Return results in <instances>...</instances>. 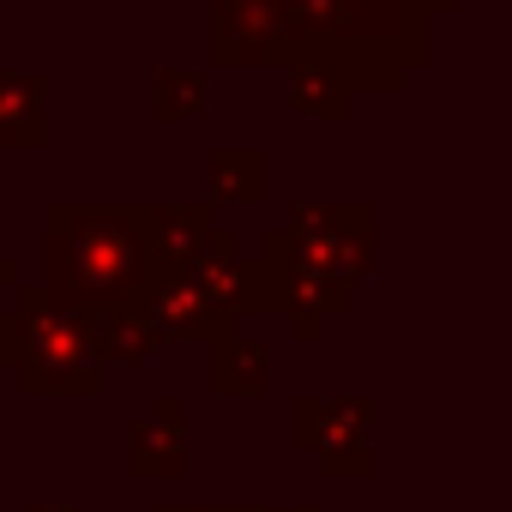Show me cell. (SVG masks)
Returning <instances> with one entry per match:
<instances>
[{"label": "cell", "mask_w": 512, "mask_h": 512, "mask_svg": "<svg viewBox=\"0 0 512 512\" xmlns=\"http://www.w3.org/2000/svg\"><path fill=\"white\" fill-rule=\"evenodd\" d=\"M25 278H19V260H13V253H0V296H13Z\"/></svg>", "instance_id": "obj_15"}, {"label": "cell", "mask_w": 512, "mask_h": 512, "mask_svg": "<svg viewBox=\"0 0 512 512\" xmlns=\"http://www.w3.org/2000/svg\"><path fill=\"white\" fill-rule=\"evenodd\" d=\"M452 0H205L211 67H326L350 97H392L428 67Z\"/></svg>", "instance_id": "obj_1"}, {"label": "cell", "mask_w": 512, "mask_h": 512, "mask_svg": "<svg viewBox=\"0 0 512 512\" xmlns=\"http://www.w3.org/2000/svg\"><path fill=\"white\" fill-rule=\"evenodd\" d=\"M43 145H49L43 73L0 67V151H43Z\"/></svg>", "instance_id": "obj_9"}, {"label": "cell", "mask_w": 512, "mask_h": 512, "mask_svg": "<svg viewBox=\"0 0 512 512\" xmlns=\"http://www.w3.org/2000/svg\"><path fill=\"white\" fill-rule=\"evenodd\" d=\"M0 374H13L25 398H97L103 392L85 314L55 302L43 284H19L0 302Z\"/></svg>", "instance_id": "obj_4"}, {"label": "cell", "mask_w": 512, "mask_h": 512, "mask_svg": "<svg viewBox=\"0 0 512 512\" xmlns=\"http://www.w3.org/2000/svg\"><path fill=\"white\" fill-rule=\"evenodd\" d=\"M211 362H205V386L217 398H260L266 380H272V356L260 338H247V332H229V338H211L205 344Z\"/></svg>", "instance_id": "obj_10"}, {"label": "cell", "mask_w": 512, "mask_h": 512, "mask_svg": "<svg viewBox=\"0 0 512 512\" xmlns=\"http://www.w3.org/2000/svg\"><path fill=\"white\" fill-rule=\"evenodd\" d=\"M253 260H260V278H266V314L338 320L356 284L374 272V205L296 199L290 223L266 229Z\"/></svg>", "instance_id": "obj_2"}, {"label": "cell", "mask_w": 512, "mask_h": 512, "mask_svg": "<svg viewBox=\"0 0 512 512\" xmlns=\"http://www.w3.org/2000/svg\"><path fill=\"white\" fill-rule=\"evenodd\" d=\"M25 512H73V506H67V500H31Z\"/></svg>", "instance_id": "obj_17"}, {"label": "cell", "mask_w": 512, "mask_h": 512, "mask_svg": "<svg viewBox=\"0 0 512 512\" xmlns=\"http://www.w3.org/2000/svg\"><path fill=\"white\" fill-rule=\"evenodd\" d=\"M211 512H320V506H241L235 500V506H211Z\"/></svg>", "instance_id": "obj_16"}, {"label": "cell", "mask_w": 512, "mask_h": 512, "mask_svg": "<svg viewBox=\"0 0 512 512\" xmlns=\"http://www.w3.org/2000/svg\"><path fill=\"white\" fill-rule=\"evenodd\" d=\"M145 223H151L157 272H187L205 253V241L217 235V211L199 199H157V205H145Z\"/></svg>", "instance_id": "obj_8"}, {"label": "cell", "mask_w": 512, "mask_h": 512, "mask_svg": "<svg viewBox=\"0 0 512 512\" xmlns=\"http://www.w3.org/2000/svg\"><path fill=\"white\" fill-rule=\"evenodd\" d=\"M157 512H211V506H181V500H163Z\"/></svg>", "instance_id": "obj_18"}, {"label": "cell", "mask_w": 512, "mask_h": 512, "mask_svg": "<svg viewBox=\"0 0 512 512\" xmlns=\"http://www.w3.org/2000/svg\"><path fill=\"white\" fill-rule=\"evenodd\" d=\"M85 338H91L97 368H139V362L157 356V332L145 326L139 302L133 308H97V314H85Z\"/></svg>", "instance_id": "obj_11"}, {"label": "cell", "mask_w": 512, "mask_h": 512, "mask_svg": "<svg viewBox=\"0 0 512 512\" xmlns=\"http://www.w3.org/2000/svg\"><path fill=\"white\" fill-rule=\"evenodd\" d=\"M127 470L139 482H175L187 470V404L163 392L127 434Z\"/></svg>", "instance_id": "obj_7"}, {"label": "cell", "mask_w": 512, "mask_h": 512, "mask_svg": "<svg viewBox=\"0 0 512 512\" xmlns=\"http://www.w3.org/2000/svg\"><path fill=\"white\" fill-rule=\"evenodd\" d=\"M43 241H49V278L43 290L79 314L97 308H133L151 278H157V253H151V223L145 205H79L55 199L43 211Z\"/></svg>", "instance_id": "obj_3"}, {"label": "cell", "mask_w": 512, "mask_h": 512, "mask_svg": "<svg viewBox=\"0 0 512 512\" xmlns=\"http://www.w3.org/2000/svg\"><path fill=\"white\" fill-rule=\"evenodd\" d=\"M374 398L362 392H302L290 404V440L320 458L326 476H374Z\"/></svg>", "instance_id": "obj_5"}, {"label": "cell", "mask_w": 512, "mask_h": 512, "mask_svg": "<svg viewBox=\"0 0 512 512\" xmlns=\"http://www.w3.org/2000/svg\"><path fill=\"white\" fill-rule=\"evenodd\" d=\"M350 85L338 79V73H326V67H296L290 73V109L296 115H320V121H344L350 115Z\"/></svg>", "instance_id": "obj_13"}, {"label": "cell", "mask_w": 512, "mask_h": 512, "mask_svg": "<svg viewBox=\"0 0 512 512\" xmlns=\"http://www.w3.org/2000/svg\"><path fill=\"white\" fill-rule=\"evenodd\" d=\"M139 314L145 326L157 332V344H211V338H229L241 332V320H229L223 308H211L187 272H157L151 290L139 296Z\"/></svg>", "instance_id": "obj_6"}, {"label": "cell", "mask_w": 512, "mask_h": 512, "mask_svg": "<svg viewBox=\"0 0 512 512\" xmlns=\"http://www.w3.org/2000/svg\"><path fill=\"white\" fill-rule=\"evenodd\" d=\"M205 169H211V199L217 205H260L266 199L272 163H266L260 145H217L205 157Z\"/></svg>", "instance_id": "obj_12"}, {"label": "cell", "mask_w": 512, "mask_h": 512, "mask_svg": "<svg viewBox=\"0 0 512 512\" xmlns=\"http://www.w3.org/2000/svg\"><path fill=\"white\" fill-rule=\"evenodd\" d=\"M151 115L157 121H199L205 115V79L193 67H157L151 73Z\"/></svg>", "instance_id": "obj_14"}]
</instances>
